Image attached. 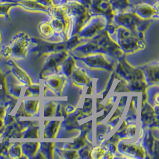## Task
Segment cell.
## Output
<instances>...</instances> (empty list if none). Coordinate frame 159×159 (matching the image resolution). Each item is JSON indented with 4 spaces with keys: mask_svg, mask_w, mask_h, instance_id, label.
Wrapping results in <instances>:
<instances>
[{
    "mask_svg": "<svg viewBox=\"0 0 159 159\" xmlns=\"http://www.w3.org/2000/svg\"><path fill=\"white\" fill-rule=\"evenodd\" d=\"M92 15H101L104 16L108 24L112 23L115 12L113 10L109 0H92L89 7Z\"/></svg>",
    "mask_w": 159,
    "mask_h": 159,
    "instance_id": "5",
    "label": "cell"
},
{
    "mask_svg": "<svg viewBox=\"0 0 159 159\" xmlns=\"http://www.w3.org/2000/svg\"><path fill=\"white\" fill-rule=\"evenodd\" d=\"M41 32L46 36H50L53 35L54 31L51 26L50 22H43L39 25Z\"/></svg>",
    "mask_w": 159,
    "mask_h": 159,
    "instance_id": "9",
    "label": "cell"
},
{
    "mask_svg": "<svg viewBox=\"0 0 159 159\" xmlns=\"http://www.w3.org/2000/svg\"><path fill=\"white\" fill-rule=\"evenodd\" d=\"M63 5L72 20L73 28L80 31L92 16L89 10L75 0H67Z\"/></svg>",
    "mask_w": 159,
    "mask_h": 159,
    "instance_id": "1",
    "label": "cell"
},
{
    "mask_svg": "<svg viewBox=\"0 0 159 159\" xmlns=\"http://www.w3.org/2000/svg\"><path fill=\"white\" fill-rule=\"evenodd\" d=\"M66 1H67V0H54V3L56 4H63V3L65 2Z\"/></svg>",
    "mask_w": 159,
    "mask_h": 159,
    "instance_id": "12",
    "label": "cell"
},
{
    "mask_svg": "<svg viewBox=\"0 0 159 159\" xmlns=\"http://www.w3.org/2000/svg\"><path fill=\"white\" fill-rule=\"evenodd\" d=\"M15 2L17 7L21 8L23 10L34 13H45L50 16L51 9L44 7L35 0H11Z\"/></svg>",
    "mask_w": 159,
    "mask_h": 159,
    "instance_id": "6",
    "label": "cell"
},
{
    "mask_svg": "<svg viewBox=\"0 0 159 159\" xmlns=\"http://www.w3.org/2000/svg\"><path fill=\"white\" fill-rule=\"evenodd\" d=\"M109 1L115 13L132 10L133 8V4L129 0H109Z\"/></svg>",
    "mask_w": 159,
    "mask_h": 159,
    "instance_id": "7",
    "label": "cell"
},
{
    "mask_svg": "<svg viewBox=\"0 0 159 159\" xmlns=\"http://www.w3.org/2000/svg\"><path fill=\"white\" fill-rule=\"evenodd\" d=\"M113 23L134 32H138L140 35L145 26L150 23V20H143L138 17L132 10H129L116 13Z\"/></svg>",
    "mask_w": 159,
    "mask_h": 159,
    "instance_id": "2",
    "label": "cell"
},
{
    "mask_svg": "<svg viewBox=\"0 0 159 159\" xmlns=\"http://www.w3.org/2000/svg\"><path fill=\"white\" fill-rule=\"evenodd\" d=\"M78 1L80 2V3H81L82 4H83L84 6H85L89 10L92 0H78Z\"/></svg>",
    "mask_w": 159,
    "mask_h": 159,
    "instance_id": "11",
    "label": "cell"
},
{
    "mask_svg": "<svg viewBox=\"0 0 159 159\" xmlns=\"http://www.w3.org/2000/svg\"><path fill=\"white\" fill-rule=\"evenodd\" d=\"M35 1L40 4L43 5L44 7L48 8L51 10L56 5L54 0H35Z\"/></svg>",
    "mask_w": 159,
    "mask_h": 159,
    "instance_id": "10",
    "label": "cell"
},
{
    "mask_svg": "<svg viewBox=\"0 0 159 159\" xmlns=\"http://www.w3.org/2000/svg\"><path fill=\"white\" fill-rule=\"evenodd\" d=\"M108 25L106 18L101 15H92L87 23L80 29L84 36H92L99 30H102Z\"/></svg>",
    "mask_w": 159,
    "mask_h": 159,
    "instance_id": "4",
    "label": "cell"
},
{
    "mask_svg": "<svg viewBox=\"0 0 159 159\" xmlns=\"http://www.w3.org/2000/svg\"><path fill=\"white\" fill-rule=\"evenodd\" d=\"M140 19L144 20H158L159 19V1L153 4L145 2H139L133 4L132 10Z\"/></svg>",
    "mask_w": 159,
    "mask_h": 159,
    "instance_id": "3",
    "label": "cell"
},
{
    "mask_svg": "<svg viewBox=\"0 0 159 159\" xmlns=\"http://www.w3.org/2000/svg\"><path fill=\"white\" fill-rule=\"evenodd\" d=\"M75 1H78V0H75Z\"/></svg>",
    "mask_w": 159,
    "mask_h": 159,
    "instance_id": "13",
    "label": "cell"
},
{
    "mask_svg": "<svg viewBox=\"0 0 159 159\" xmlns=\"http://www.w3.org/2000/svg\"><path fill=\"white\" fill-rule=\"evenodd\" d=\"M15 7H17L15 2L11 0H0V16L8 19L10 11Z\"/></svg>",
    "mask_w": 159,
    "mask_h": 159,
    "instance_id": "8",
    "label": "cell"
}]
</instances>
